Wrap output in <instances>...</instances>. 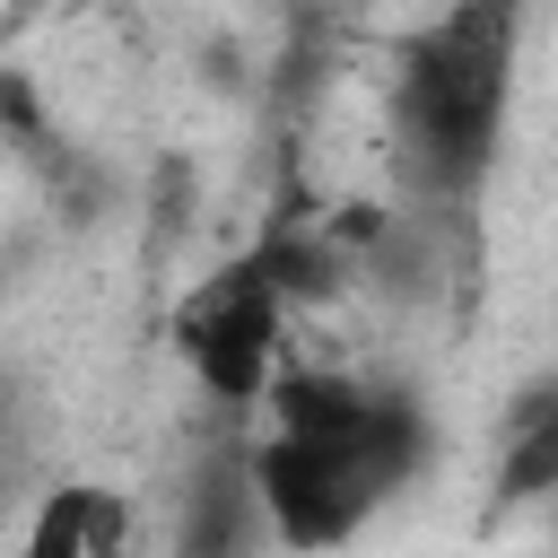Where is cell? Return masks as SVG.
Here are the masks:
<instances>
[{
    "label": "cell",
    "instance_id": "cell-1",
    "mask_svg": "<svg viewBox=\"0 0 558 558\" xmlns=\"http://www.w3.org/2000/svg\"><path fill=\"white\" fill-rule=\"evenodd\" d=\"M418 445H427L418 410L392 392H366L357 418L331 436H270L253 453V497L288 549H331L418 471Z\"/></svg>",
    "mask_w": 558,
    "mask_h": 558
},
{
    "label": "cell",
    "instance_id": "cell-2",
    "mask_svg": "<svg viewBox=\"0 0 558 558\" xmlns=\"http://www.w3.org/2000/svg\"><path fill=\"white\" fill-rule=\"evenodd\" d=\"M506 105V0H471L410 52V113L445 174H480Z\"/></svg>",
    "mask_w": 558,
    "mask_h": 558
},
{
    "label": "cell",
    "instance_id": "cell-3",
    "mask_svg": "<svg viewBox=\"0 0 558 558\" xmlns=\"http://www.w3.org/2000/svg\"><path fill=\"white\" fill-rule=\"evenodd\" d=\"M279 288L262 262H235L218 279H201L174 314V349L192 357V375L227 401H262L270 392V366H279Z\"/></svg>",
    "mask_w": 558,
    "mask_h": 558
},
{
    "label": "cell",
    "instance_id": "cell-4",
    "mask_svg": "<svg viewBox=\"0 0 558 558\" xmlns=\"http://www.w3.org/2000/svg\"><path fill=\"white\" fill-rule=\"evenodd\" d=\"M357 401H366V384H349V375H279L270 384L279 436H331V427L357 418Z\"/></svg>",
    "mask_w": 558,
    "mask_h": 558
},
{
    "label": "cell",
    "instance_id": "cell-5",
    "mask_svg": "<svg viewBox=\"0 0 558 558\" xmlns=\"http://www.w3.org/2000/svg\"><path fill=\"white\" fill-rule=\"evenodd\" d=\"M87 514H96V488H52L26 523V558H87Z\"/></svg>",
    "mask_w": 558,
    "mask_h": 558
}]
</instances>
